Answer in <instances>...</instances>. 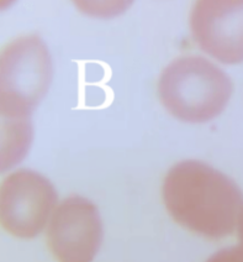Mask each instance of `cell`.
I'll return each instance as SVG.
<instances>
[{
  "label": "cell",
  "instance_id": "8992f818",
  "mask_svg": "<svg viewBox=\"0 0 243 262\" xmlns=\"http://www.w3.org/2000/svg\"><path fill=\"white\" fill-rule=\"evenodd\" d=\"M194 41L226 64L243 62V0H201L190 13Z\"/></svg>",
  "mask_w": 243,
  "mask_h": 262
},
{
  "label": "cell",
  "instance_id": "ba28073f",
  "mask_svg": "<svg viewBox=\"0 0 243 262\" xmlns=\"http://www.w3.org/2000/svg\"><path fill=\"white\" fill-rule=\"evenodd\" d=\"M206 262H243V245L222 249Z\"/></svg>",
  "mask_w": 243,
  "mask_h": 262
},
{
  "label": "cell",
  "instance_id": "6da1fadb",
  "mask_svg": "<svg viewBox=\"0 0 243 262\" xmlns=\"http://www.w3.org/2000/svg\"><path fill=\"white\" fill-rule=\"evenodd\" d=\"M163 201L177 223L214 240L233 233L243 209L238 186L220 171L195 160L182 161L168 171Z\"/></svg>",
  "mask_w": 243,
  "mask_h": 262
},
{
  "label": "cell",
  "instance_id": "52a82bcc",
  "mask_svg": "<svg viewBox=\"0 0 243 262\" xmlns=\"http://www.w3.org/2000/svg\"><path fill=\"white\" fill-rule=\"evenodd\" d=\"M31 117L2 113V171L21 161L31 145Z\"/></svg>",
  "mask_w": 243,
  "mask_h": 262
},
{
  "label": "cell",
  "instance_id": "5b68a950",
  "mask_svg": "<svg viewBox=\"0 0 243 262\" xmlns=\"http://www.w3.org/2000/svg\"><path fill=\"white\" fill-rule=\"evenodd\" d=\"M102 240L99 210L88 199L72 195L64 199L53 213L47 243L58 262H91Z\"/></svg>",
  "mask_w": 243,
  "mask_h": 262
},
{
  "label": "cell",
  "instance_id": "3957f363",
  "mask_svg": "<svg viewBox=\"0 0 243 262\" xmlns=\"http://www.w3.org/2000/svg\"><path fill=\"white\" fill-rule=\"evenodd\" d=\"M51 79V56L42 38L26 35L11 41L0 56V113L31 117Z\"/></svg>",
  "mask_w": 243,
  "mask_h": 262
},
{
  "label": "cell",
  "instance_id": "9c48e42d",
  "mask_svg": "<svg viewBox=\"0 0 243 262\" xmlns=\"http://www.w3.org/2000/svg\"><path fill=\"white\" fill-rule=\"evenodd\" d=\"M237 225H238V237H239V241H241V245H243V209L241 211V214H239L238 223H237Z\"/></svg>",
  "mask_w": 243,
  "mask_h": 262
},
{
  "label": "cell",
  "instance_id": "7a4b0ae2",
  "mask_svg": "<svg viewBox=\"0 0 243 262\" xmlns=\"http://www.w3.org/2000/svg\"><path fill=\"white\" fill-rule=\"evenodd\" d=\"M233 85L226 73L200 56L174 59L158 82L159 99L173 117L206 123L226 108Z\"/></svg>",
  "mask_w": 243,
  "mask_h": 262
},
{
  "label": "cell",
  "instance_id": "277c9868",
  "mask_svg": "<svg viewBox=\"0 0 243 262\" xmlns=\"http://www.w3.org/2000/svg\"><path fill=\"white\" fill-rule=\"evenodd\" d=\"M57 193L47 178L31 169L9 174L0 189V220L8 233L31 239L43 230Z\"/></svg>",
  "mask_w": 243,
  "mask_h": 262
}]
</instances>
